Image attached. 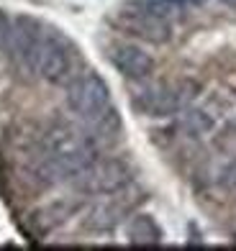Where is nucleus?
<instances>
[{
    "mask_svg": "<svg viewBox=\"0 0 236 251\" xmlns=\"http://www.w3.org/2000/svg\"><path fill=\"white\" fill-rule=\"evenodd\" d=\"M67 108L93 131H108L116 126V110L110 87L98 72H80L67 82Z\"/></svg>",
    "mask_w": 236,
    "mask_h": 251,
    "instance_id": "nucleus-2",
    "label": "nucleus"
},
{
    "mask_svg": "<svg viewBox=\"0 0 236 251\" xmlns=\"http://www.w3.org/2000/svg\"><path fill=\"white\" fill-rule=\"evenodd\" d=\"M44 33H47V28H44L36 18H31V16L10 18L5 51L21 70H26L31 75H33V62H36V54H39Z\"/></svg>",
    "mask_w": 236,
    "mask_h": 251,
    "instance_id": "nucleus-5",
    "label": "nucleus"
},
{
    "mask_svg": "<svg viewBox=\"0 0 236 251\" xmlns=\"http://www.w3.org/2000/svg\"><path fill=\"white\" fill-rule=\"evenodd\" d=\"M75 67H77V59H75L72 44L57 31L44 33L36 62H33V75L49 85H62L75 77Z\"/></svg>",
    "mask_w": 236,
    "mask_h": 251,
    "instance_id": "nucleus-3",
    "label": "nucleus"
},
{
    "mask_svg": "<svg viewBox=\"0 0 236 251\" xmlns=\"http://www.w3.org/2000/svg\"><path fill=\"white\" fill-rule=\"evenodd\" d=\"M110 62H113V67L121 75H126L131 79H147L154 75L152 54H147L136 44H116L110 49Z\"/></svg>",
    "mask_w": 236,
    "mask_h": 251,
    "instance_id": "nucleus-8",
    "label": "nucleus"
},
{
    "mask_svg": "<svg viewBox=\"0 0 236 251\" xmlns=\"http://www.w3.org/2000/svg\"><path fill=\"white\" fill-rule=\"evenodd\" d=\"M221 3L226 5V8H234V10H236V0H221Z\"/></svg>",
    "mask_w": 236,
    "mask_h": 251,
    "instance_id": "nucleus-12",
    "label": "nucleus"
},
{
    "mask_svg": "<svg viewBox=\"0 0 236 251\" xmlns=\"http://www.w3.org/2000/svg\"><path fill=\"white\" fill-rule=\"evenodd\" d=\"M44 172L52 177H70L80 175L87 164L98 159V144L90 131L75 128V126H54L44 136Z\"/></svg>",
    "mask_w": 236,
    "mask_h": 251,
    "instance_id": "nucleus-1",
    "label": "nucleus"
},
{
    "mask_svg": "<svg viewBox=\"0 0 236 251\" xmlns=\"http://www.w3.org/2000/svg\"><path fill=\"white\" fill-rule=\"evenodd\" d=\"M129 236L136 244H152V241H159V228L154 226L152 218H136L129 228Z\"/></svg>",
    "mask_w": 236,
    "mask_h": 251,
    "instance_id": "nucleus-10",
    "label": "nucleus"
},
{
    "mask_svg": "<svg viewBox=\"0 0 236 251\" xmlns=\"http://www.w3.org/2000/svg\"><path fill=\"white\" fill-rule=\"evenodd\" d=\"M223 182H226V187H229V190H236V164L229 169L226 175H223Z\"/></svg>",
    "mask_w": 236,
    "mask_h": 251,
    "instance_id": "nucleus-11",
    "label": "nucleus"
},
{
    "mask_svg": "<svg viewBox=\"0 0 236 251\" xmlns=\"http://www.w3.org/2000/svg\"><path fill=\"white\" fill-rule=\"evenodd\" d=\"M206 3H208V0H131V3H129V13L147 16V18L170 24V21H175V18L195 13V10L203 8Z\"/></svg>",
    "mask_w": 236,
    "mask_h": 251,
    "instance_id": "nucleus-7",
    "label": "nucleus"
},
{
    "mask_svg": "<svg viewBox=\"0 0 236 251\" xmlns=\"http://www.w3.org/2000/svg\"><path fill=\"white\" fill-rule=\"evenodd\" d=\"M195 98V85L190 82H177V85H154L147 87L133 98V105L139 113L149 118H167L177 116L190 108V102Z\"/></svg>",
    "mask_w": 236,
    "mask_h": 251,
    "instance_id": "nucleus-4",
    "label": "nucleus"
},
{
    "mask_svg": "<svg viewBox=\"0 0 236 251\" xmlns=\"http://www.w3.org/2000/svg\"><path fill=\"white\" fill-rule=\"evenodd\" d=\"M129 182V167L118 159H95L80 175H75V185L87 195H116Z\"/></svg>",
    "mask_w": 236,
    "mask_h": 251,
    "instance_id": "nucleus-6",
    "label": "nucleus"
},
{
    "mask_svg": "<svg viewBox=\"0 0 236 251\" xmlns=\"http://www.w3.org/2000/svg\"><path fill=\"white\" fill-rule=\"evenodd\" d=\"M216 123H218V116H216V110H213L210 105L190 108V110L185 113V121H183L185 128H187L190 133H195V136L213 131V128H216Z\"/></svg>",
    "mask_w": 236,
    "mask_h": 251,
    "instance_id": "nucleus-9",
    "label": "nucleus"
}]
</instances>
